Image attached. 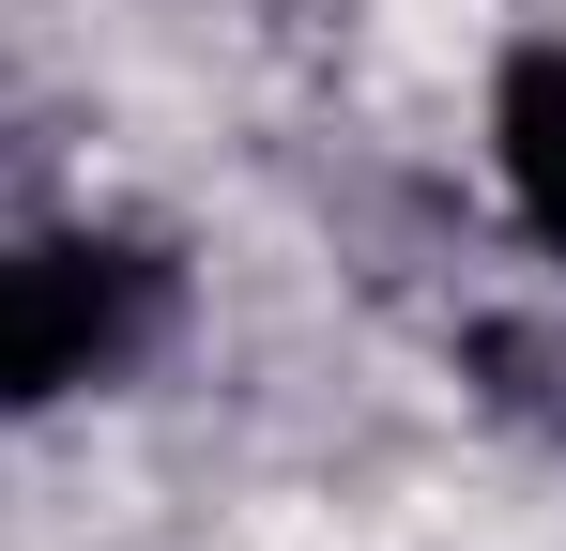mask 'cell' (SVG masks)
Segmentation results:
<instances>
[{
    "label": "cell",
    "mask_w": 566,
    "mask_h": 551,
    "mask_svg": "<svg viewBox=\"0 0 566 551\" xmlns=\"http://www.w3.org/2000/svg\"><path fill=\"white\" fill-rule=\"evenodd\" d=\"M169 337V261L138 230H15L0 246V414H62Z\"/></svg>",
    "instance_id": "obj_1"
},
{
    "label": "cell",
    "mask_w": 566,
    "mask_h": 551,
    "mask_svg": "<svg viewBox=\"0 0 566 551\" xmlns=\"http://www.w3.org/2000/svg\"><path fill=\"white\" fill-rule=\"evenodd\" d=\"M490 169L521 199V230L566 261V31L505 46V77H490Z\"/></svg>",
    "instance_id": "obj_2"
}]
</instances>
